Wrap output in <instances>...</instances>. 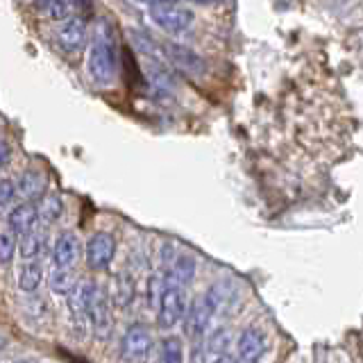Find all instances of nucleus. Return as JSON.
Wrapping results in <instances>:
<instances>
[{
  "instance_id": "nucleus-1",
  "label": "nucleus",
  "mask_w": 363,
  "mask_h": 363,
  "mask_svg": "<svg viewBox=\"0 0 363 363\" xmlns=\"http://www.w3.org/2000/svg\"><path fill=\"white\" fill-rule=\"evenodd\" d=\"M86 71L91 82L98 86H109L118 73V45L109 23H102L98 28L96 39L89 48Z\"/></svg>"
},
{
  "instance_id": "nucleus-2",
  "label": "nucleus",
  "mask_w": 363,
  "mask_h": 363,
  "mask_svg": "<svg viewBox=\"0 0 363 363\" xmlns=\"http://www.w3.org/2000/svg\"><path fill=\"white\" fill-rule=\"evenodd\" d=\"M68 306H71V315L84 318L94 325L98 332L105 334L109 327V300L107 293L102 291L96 281H79L77 289L68 295Z\"/></svg>"
},
{
  "instance_id": "nucleus-3",
  "label": "nucleus",
  "mask_w": 363,
  "mask_h": 363,
  "mask_svg": "<svg viewBox=\"0 0 363 363\" xmlns=\"http://www.w3.org/2000/svg\"><path fill=\"white\" fill-rule=\"evenodd\" d=\"M186 298H184V289L177 286V284L164 279L162 295H159L157 302V323L162 329H173L179 320H184L186 315Z\"/></svg>"
},
{
  "instance_id": "nucleus-4",
  "label": "nucleus",
  "mask_w": 363,
  "mask_h": 363,
  "mask_svg": "<svg viewBox=\"0 0 363 363\" xmlns=\"http://www.w3.org/2000/svg\"><path fill=\"white\" fill-rule=\"evenodd\" d=\"M147 14L168 34H182L193 26V11L179 3H147Z\"/></svg>"
},
{
  "instance_id": "nucleus-5",
  "label": "nucleus",
  "mask_w": 363,
  "mask_h": 363,
  "mask_svg": "<svg viewBox=\"0 0 363 363\" xmlns=\"http://www.w3.org/2000/svg\"><path fill=\"white\" fill-rule=\"evenodd\" d=\"M155 345L152 332L143 325H132L121 338V359L128 363H143Z\"/></svg>"
},
{
  "instance_id": "nucleus-6",
  "label": "nucleus",
  "mask_w": 363,
  "mask_h": 363,
  "mask_svg": "<svg viewBox=\"0 0 363 363\" xmlns=\"http://www.w3.org/2000/svg\"><path fill=\"white\" fill-rule=\"evenodd\" d=\"M162 52H164V60L170 66H175L177 71L186 73L191 77H202L207 73V62H204L196 50L186 48V45L166 41L162 43Z\"/></svg>"
},
{
  "instance_id": "nucleus-7",
  "label": "nucleus",
  "mask_w": 363,
  "mask_h": 363,
  "mask_svg": "<svg viewBox=\"0 0 363 363\" xmlns=\"http://www.w3.org/2000/svg\"><path fill=\"white\" fill-rule=\"evenodd\" d=\"M116 255V238L109 232H96L84 245V259L91 270H105Z\"/></svg>"
},
{
  "instance_id": "nucleus-8",
  "label": "nucleus",
  "mask_w": 363,
  "mask_h": 363,
  "mask_svg": "<svg viewBox=\"0 0 363 363\" xmlns=\"http://www.w3.org/2000/svg\"><path fill=\"white\" fill-rule=\"evenodd\" d=\"M86 23L82 18H68L64 21L60 28L55 32V39L60 43V48L66 52V55H75V52H82L84 45H86Z\"/></svg>"
},
{
  "instance_id": "nucleus-9",
  "label": "nucleus",
  "mask_w": 363,
  "mask_h": 363,
  "mask_svg": "<svg viewBox=\"0 0 363 363\" xmlns=\"http://www.w3.org/2000/svg\"><path fill=\"white\" fill-rule=\"evenodd\" d=\"M39 223V202L37 200H23L14 209L7 213V230H11L16 236H26L28 232L37 230Z\"/></svg>"
},
{
  "instance_id": "nucleus-10",
  "label": "nucleus",
  "mask_w": 363,
  "mask_h": 363,
  "mask_svg": "<svg viewBox=\"0 0 363 363\" xmlns=\"http://www.w3.org/2000/svg\"><path fill=\"white\" fill-rule=\"evenodd\" d=\"M236 350H238V357H241L243 363H257L266 354L268 338L259 327H247L241 332V336H238Z\"/></svg>"
},
{
  "instance_id": "nucleus-11",
  "label": "nucleus",
  "mask_w": 363,
  "mask_h": 363,
  "mask_svg": "<svg viewBox=\"0 0 363 363\" xmlns=\"http://www.w3.org/2000/svg\"><path fill=\"white\" fill-rule=\"evenodd\" d=\"M82 255V243H79L77 234L73 232H62L57 236V241L52 245V266L68 270Z\"/></svg>"
},
{
  "instance_id": "nucleus-12",
  "label": "nucleus",
  "mask_w": 363,
  "mask_h": 363,
  "mask_svg": "<svg viewBox=\"0 0 363 363\" xmlns=\"http://www.w3.org/2000/svg\"><path fill=\"white\" fill-rule=\"evenodd\" d=\"M14 182H16L18 198H26V202L37 200V196H41L45 189V177L41 170H26V173H21Z\"/></svg>"
},
{
  "instance_id": "nucleus-13",
  "label": "nucleus",
  "mask_w": 363,
  "mask_h": 363,
  "mask_svg": "<svg viewBox=\"0 0 363 363\" xmlns=\"http://www.w3.org/2000/svg\"><path fill=\"white\" fill-rule=\"evenodd\" d=\"M43 281V264L41 261H21L18 268V291L34 293Z\"/></svg>"
},
{
  "instance_id": "nucleus-14",
  "label": "nucleus",
  "mask_w": 363,
  "mask_h": 363,
  "mask_svg": "<svg viewBox=\"0 0 363 363\" xmlns=\"http://www.w3.org/2000/svg\"><path fill=\"white\" fill-rule=\"evenodd\" d=\"M45 250V234L41 230H32L18 241V255L21 261H41L39 257Z\"/></svg>"
},
{
  "instance_id": "nucleus-15",
  "label": "nucleus",
  "mask_w": 363,
  "mask_h": 363,
  "mask_svg": "<svg viewBox=\"0 0 363 363\" xmlns=\"http://www.w3.org/2000/svg\"><path fill=\"white\" fill-rule=\"evenodd\" d=\"M62 213H64V200L60 196L50 193V196L39 200V220L43 225H55L62 218Z\"/></svg>"
},
{
  "instance_id": "nucleus-16",
  "label": "nucleus",
  "mask_w": 363,
  "mask_h": 363,
  "mask_svg": "<svg viewBox=\"0 0 363 363\" xmlns=\"http://www.w3.org/2000/svg\"><path fill=\"white\" fill-rule=\"evenodd\" d=\"M48 284H50V289H52L55 295H66V298L77 289V279H75L73 272L71 270H62V268H55L50 272Z\"/></svg>"
},
{
  "instance_id": "nucleus-17",
  "label": "nucleus",
  "mask_w": 363,
  "mask_h": 363,
  "mask_svg": "<svg viewBox=\"0 0 363 363\" xmlns=\"http://www.w3.org/2000/svg\"><path fill=\"white\" fill-rule=\"evenodd\" d=\"M159 363H184V345L177 336H168L159 345Z\"/></svg>"
},
{
  "instance_id": "nucleus-18",
  "label": "nucleus",
  "mask_w": 363,
  "mask_h": 363,
  "mask_svg": "<svg viewBox=\"0 0 363 363\" xmlns=\"http://www.w3.org/2000/svg\"><path fill=\"white\" fill-rule=\"evenodd\" d=\"M71 7L73 5H68V3H50V0H45V3H37V9L43 11V16L45 18H50V21H68L71 18Z\"/></svg>"
},
{
  "instance_id": "nucleus-19",
  "label": "nucleus",
  "mask_w": 363,
  "mask_h": 363,
  "mask_svg": "<svg viewBox=\"0 0 363 363\" xmlns=\"http://www.w3.org/2000/svg\"><path fill=\"white\" fill-rule=\"evenodd\" d=\"M113 300H116V304L121 306V309H125V306L134 300V279L130 275H118L116 291H113Z\"/></svg>"
},
{
  "instance_id": "nucleus-20",
  "label": "nucleus",
  "mask_w": 363,
  "mask_h": 363,
  "mask_svg": "<svg viewBox=\"0 0 363 363\" xmlns=\"http://www.w3.org/2000/svg\"><path fill=\"white\" fill-rule=\"evenodd\" d=\"M16 252H18V236L11 230L0 232V264H9Z\"/></svg>"
},
{
  "instance_id": "nucleus-21",
  "label": "nucleus",
  "mask_w": 363,
  "mask_h": 363,
  "mask_svg": "<svg viewBox=\"0 0 363 363\" xmlns=\"http://www.w3.org/2000/svg\"><path fill=\"white\" fill-rule=\"evenodd\" d=\"M18 198L14 179H0V209H7Z\"/></svg>"
},
{
  "instance_id": "nucleus-22",
  "label": "nucleus",
  "mask_w": 363,
  "mask_h": 363,
  "mask_svg": "<svg viewBox=\"0 0 363 363\" xmlns=\"http://www.w3.org/2000/svg\"><path fill=\"white\" fill-rule=\"evenodd\" d=\"M7 157H9V147H7V143H0V166L7 164Z\"/></svg>"
},
{
  "instance_id": "nucleus-23",
  "label": "nucleus",
  "mask_w": 363,
  "mask_h": 363,
  "mask_svg": "<svg viewBox=\"0 0 363 363\" xmlns=\"http://www.w3.org/2000/svg\"><path fill=\"white\" fill-rule=\"evenodd\" d=\"M211 363H238V361L234 357H230V354H218Z\"/></svg>"
},
{
  "instance_id": "nucleus-24",
  "label": "nucleus",
  "mask_w": 363,
  "mask_h": 363,
  "mask_svg": "<svg viewBox=\"0 0 363 363\" xmlns=\"http://www.w3.org/2000/svg\"><path fill=\"white\" fill-rule=\"evenodd\" d=\"M7 347V338L5 336H0V352H3Z\"/></svg>"
},
{
  "instance_id": "nucleus-25",
  "label": "nucleus",
  "mask_w": 363,
  "mask_h": 363,
  "mask_svg": "<svg viewBox=\"0 0 363 363\" xmlns=\"http://www.w3.org/2000/svg\"><path fill=\"white\" fill-rule=\"evenodd\" d=\"M23 363H30V361H23Z\"/></svg>"
}]
</instances>
